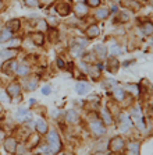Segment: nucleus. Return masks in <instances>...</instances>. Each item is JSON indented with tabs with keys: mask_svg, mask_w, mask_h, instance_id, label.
<instances>
[{
	"mask_svg": "<svg viewBox=\"0 0 153 155\" xmlns=\"http://www.w3.org/2000/svg\"><path fill=\"white\" fill-rule=\"evenodd\" d=\"M74 11H75L76 16L84 17V16H86V13H88V7H86L85 4H82V3H78L75 6V8H74Z\"/></svg>",
	"mask_w": 153,
	"mask_h": 155,
	"instance_id": "obj_8",
	"label": "nucleus"
},
{
	"mask_svg": "<svg viewBox=\"0 0 153 155\" xmlns=\"http://www.w3.org/2000/svg\"><path fill=\"white\" fill-rule=\"evenodd\" d=\"M143 31H145L146 35H152V32H153V27H152V24H150V22H146V24L143 25Z\"/></svg>",
	"mask_w": 153,
	"mask_h": 155,
	"instance_id": "obj_24",
	"label": "nucleus"
},
{
	"mask_svg": "<svg viewBox=\"0 0 153 155\" xmlns=\"http://www.w3.org/2000/svg\"><path fill=\"white\" fill-rule=\"evenodd\" d=\"M124 95H125V92H124V90H121V88H117V90L114 91V97L117 98V101H123V99H124Z\"/></svg>",
	"mask_w": 153,
	"mask_h": 155,
	"instance_id": "obj_20",
	"label": "nucleus"
},
{
	"mask_svg": "<svg viewBox=\"0 0 153 155\" xmlns=\"http://www.w3.org/2000/svg\"><path fill=\"white\" fill-rule=\"evenodd\" d=\"M111 52H114V53H121V49L118 48V46H111Z\"/></svg>",
	"mask_w": 153,
	"mask_h": 155,
	"instance_id": "obj_31",
	"label": "nucleus"
},
{
	"mask_svg": "<svg viewBox=\"0 0 153 155\" xmlns=\"http://www.w3.org/2000/svg\"><path fill=\"white\" fill-rule=\"evenodd\" d=\"M75 90L79 95H85L86 92H88V85L84 84V82H78V84L75 85Z\"/></svg>",
	"mask_w": 153,
	"mask_h": 155,
	"instance_id": "obj_14",
	"label": "nucleus"
},
{
	"mask_svg": "<svg viewBox=\"0 0 153 155\" xmlns=\"http://www.w3.org/2000/svg\"><path fill=\"white\" fill-rule=\"evenodd\" d=\"M20 92H21V85L18 84V82H13L11 85L7 88L8 97H13V98L17 97V95H20Z\"/></svg>",
	"mask_w": 153,
	"mask_h": 155,
	"instance_id": "obj_3",
	"label": "nucleus"
},
{
	"mask_svg": "<svg viewBox=\"0 0 153 155\" xmlns=\"http://www.w3.org/2000/svg\"><path fill=\"white\" fill-rule=\"evenodd\" d=\"M86 3H88V6H91V7H97V6L100 4V0H86Z\"/></svg>",
	"mask_w": 153,
	"mask_h": 155,
	"instance_id": "obj_25",
	"label": "nucleus"
},
{
	"mask_svg": "<svg viewBox=\"0 0 153 155\" xmlns=\"http://www.w3.org/2000/svg\"><path fill=\"white\" fill-rule=\"evenodd\" d=\"M36 85H38V80H36V78H32V80H31V81L27 84V88H28L29 91H32V90H35V88H36Z\"/></svg>",
	"mask_w": 153,
	"mask_h": 155,
	"instance_id": "obj_23",
	"label": "nucleus"
},
{
	"mask_svg": "<svg viewBox=\"0 0 153 155\" xmlns=\"http://www.w3.org/2000/svg\"><path fill=\"white\" fill-rule=\"evenodd\" d=\"M124 145V141L121 137H114L111 141H110V148L113 150V151H120L121 148Z\"/></svg>",
	"mask_w": 153,
	"mask_h": 155,
	"instance_id": "obj_4",
	"label": "nucleus"
},
{
	"mask_svg": "<svg viewBox=\"0 0 153 155\" xmlns=\"http://www.w3.org/2000/svg\"><path fill=\"white\" fill-rule=\"evenodd\" d=\"M20 27H21L20 21H18V20H11V21H8V22H7V27H6V28L10 29L11 32H14V31H18Z\"/></svg>",
	"mask_w": 153,
	"mask_h": 155,
	"instance_id": "obj_12",
	"label": "nucleus"
},
{
	"mask_svg": "<svg viewBox=\"0 0 153 155\" xmlns=\"http://www.w3.org/2000/svg\"><path fill=\"white\" fill-rule=\"evenodd\" d=\"M48 141H49V144H50V148H52L53 151H59L61 148V143H60V139H59V134H57L54 130L49 131Z\"/></svg>",
	"mask_w": 153,
	"mask_h": 155,
	"instance_id": "obj_1",
	"label": "nucleus"
},
{
	"mask_svg": "<svg viewBox=\"0 0 153 155\" xmlns=\"http://www.w3.org/2000/svg\"><path fill=\"white\" fill-rule=\"evenodd\" d=\"M102 119H103L105 124H111L113 123V119H111V116H110V113L107 110H102Z\"/></svg>",
	"mask_w": 153,
	"mask_h": 155,
	"instance_id": "obj_18",
	"label": "nucleus"
},
{
	"mask_svg": "<svg viewBox=\"0 0 153 155\" xmlns=\"http://www.w3.org/2000/svg\"><path fill=\"white\" fill-rule=\"evenodd\" d=\"M36 130L39 131V133H42V134H45V133L48 131V124H46V122H43V120H38L36 122Z\"/></svg>",
	"mask_w": 153,
	"mask_h": 155,
	"instance_id": "obj_17",
	"label": "nucleus"
},
{
	"mask_svg": "<svg viewBox=\"0 0 153 155\" xmlns=\"http://www.w3.org/2000/svg\"><path fill=\"white\" fill-rule=\"evenodd\" d=\"M0 99H3L4 102H8V101H10V97H8L6 92H0Z\"/></svg>",
	"mask_w": 153,
	"mask_h": 155,
	"instance_id": "obj_28",
	"label": "nucleus"
},
{
	"mask_svg": "<svg viewBox=\"0 0 153 155\" xmlns=\"http://www.w3.org/2000/svg\"><path fill=\"white\" fill-rule=\"evenodd\" d=\"M20 43H21V39H18V38H14V39H11V46H14V48L20 46Z\"/></svg>",
	"mask_w": 153,
	"mask_h": 155,
	"instance_id": "obj_27",
	"label": "nucleus"
},
{
	"mask_svg": "<svg viewBox=\"0 0 153 155\" xmlns=\"http://www.w3.org/2000/svg\"><path fill=\"white\" fill-rule=\"evenodd\" d=\"M32 39L36 45H43V41H45V35L42 32H36L32 35Z\"/></svg>",
	"mask_w": 153,
	"mask_h": 155,
	"instance_id": "obj_16",
	"label": "nucleus"
},
{
	"mask_svg": "<svg viewBox=\"0 0 153 155\" xmlns=\"http://www.w3.org/2000/svg\"><path fill=\"white\" fill-rule=\"evenodd\" d=\"M86 34H88L89 38H95V37H97V35L100 34V29H99L97 25H91V27L86 29Z\"/></svg>",
	"mask_w": 153,
	"mask_h": 155,
	"instance_id": "obj_11",
	"label": "nucleus"
},
{
	"mask_svg": "<svg viewBox=\"0 0 153 155\" xmlns=\"http://www.w3.org/2000/svg\"><path fill=\"white\" fill-rule=\"evenodd\" d=\"M117 66H118V61H117V59H113V57H111V59L109 60V67H110L109 70L111 71V73H114V71L117 70Z\"/></svg>",
	"mask_w": 153,
	"mask_h": 155,
	"instance_id": "obj_19",
	"label": "nucleus"
},
{
	"mask_svg": "<svg viewBox=\"0 0 153 155\" xmlns=\"http://www.w3.org/2000/svg\"><path fill=\"white\" fill-rule=\"evenodd\" d=\"M109 16V11H107V10H106V8H102V10H99V11L96 13V17L97 18H99V20H103V18H106V17Z\"/></svg>",
	"mask_w": 153,
	"mask_h": 155,
	"instance_id": "obj_22",
	"label": "nucleus"
},
{
	"mask_svg": "<svg viewBox=\"0 0 153 155\" xmlns=\"http://www.w3.org/2000/svg\"><path fill=\"white\" fill-rule=\"evenodd\" d=\"M17 73L20 74V76H25V74L29 73V69L27 66H18V67H17Z\"/></svg>",
	"mask_w": 153,
	"mask_h": 155,
	"instance_id": "obj_21",
	"label": "nucleus"
},
{
	"mask_svg": "<svg viewBox=\"0 0 153 155\" xmlns=\"http://www.w3.org/2000/svg\"><path fill=\"white\" fill-rule=\"evenodd\" d=\"M24 3L27 4V6H29V7H35V6H38L36 0H24Z\"/></svg>",
	"mask_w": 153,
	"mask_h": 155,
	"instance_id": "obj_26",
	"label": "nucleus"
},
{
	"mask_svg": "<svg viewBox=\"0 0 153 155\" xmlns=\"http://www.w3.org/2000/svg\"><path fill=\"white\" fill-rule=\"evenodd\" d=\"M56 10L59 11L60 16H67V14L71 11V7H70L68 3H59L56 6Z\"/></svg>",
	"mask_w": 153,
	"mask_h": 155,
	"instance_id": "obj_6",
	"label": "nucleus"
},
{
	"mask_svg": "<svg viewBox=\"0 0 153 155\" xmlns=\"http://www.w3.org/2000/svg\"><path fill=\"white\" fill-rule=\"evenodd\" d=\"M57 64H59V67H60V69H64V61H63V60H61V59H60V57H57Z\"/></svg>",
	"mask_w": 153,
	"mask_h": 155,
	"instance_id": "obj_30",
	"label": "nucleus"
},
{
	"mask_svg": "<svg viewBox=\"0 0 153 155\" xmlns=\"http://www.w3.org/2000/svg\"><path fill=\"white\" fill-rule=\"evenodd\" d=\"M95 52L99 55V56L103 59V57H106V55H107V49H106L105 45H96L95 46Z\"/></svg>",
	"mask_w": 153,
	"mask_h": 155,
	"instance_id": "obj_15",
	"label": "nucleus"
},
{
	"mask_svg": "<svg viewBox=\"0 0 153 155\" xmlns=\"http://www.w3.org/2000/svg\"><path fill=\"white\" fill-rule=\"evenodd\" d=\"M91 130L96 136H103L106 133V129L103 127V122H100V120H93V122H91Z\"/></svg>",
	"mask_w": 153,
	"mask_h": 155,
	"instance_id": "obj_2",
	"label": "nucleus"
},
{
	"mask_svg": "<svg viewBox=\"0 0 153 155\" xmlns=\"http://www.w3.org/2000/svg\"><path fill=\"white\" fill-rule=\"evenodd\" d=\"M50 92H52V91H50V87H49V85H46V87L42 88V94H43V95H49Z\"/></svg>",
	"mask_w": 153,
	"mask_h": 155,
	"instance_id": "obj_29",
	"label": "nucleus"
},
{
	"mask_svg": "<svg viewBox=\"0 0 153 155\" xmlns=\"http://www.w3.org/2000/svg\"><path fill=\"white\" fill-rule=\"evenodd\" d=\"M17 55V50H11V49H6V50H1L0 52V57L7 60V59H13V57Z\"/></svg>",
	"mask_w": 153,
	"mask_h": 155,
	"instance_id": "obj_10",
	"label": "nucleus"
},
{
	"mask_svg": "<svg viewBox=\"0 0 153 155\" xmlns=\"http://www.w3.org/2000/svg\"><path fill=\"white\" fill-rule=\"evenodd\" d=\"M4 148H6V151H8V152H16L17 141L13 139V137H10V139H7L4 141Z\"/></svg>",
	"mask_w": 153,
	"mask_h": 155,
	"instance_id": "obj_5",
	"label": "nucleus"
},
{
	"mask_svg": "<svg viewBox=\"0 0 153 155\" xmlns=\"http://www.w3.org/2000/svg\"><path fill=\"white\" fill-rule=\"evenodd\" d=\"M65 119H67V122L68 123H78L79 116H78V113H76L75 110H68L67 115H65Z\"/></svg>",
	"mask_w": 153,
	"mask_h": 155,
	"instance_id": "obj_9",
	"label": "nucleus"
},
{
	"mask_svg": "<svg viewBox=\"0 0 153 155\" xmlns=\"http://www.w3.org/2000/svg\"><path fill=\"white\" fill-rule=\"evenodd\" d=\"M17 67H18V64H17L16 61L11 59V60L6 61V63L3 64V71H4V73H11V71L17 70Z\"/></svg>",
	"mask_w": 153,
	"mask_h": 155,
	"instance_id": "obj_7",
	"label": "nucleus"
},
{
	"mask_svg": "<svg viewBox=\"0 0 153 155\" xmlns=\"http://www.w3.org/2000/svg\"><path fill=\"white\" fill-rule=\"evenodd\" d=\"M11 38H13V32L7 28H4L3 31H1V34H0V41L1 42H7V41H10Z\"/></svg>",
	"mask_w": 153,
	"mask_h": 155,
	"instance_id": "obj_13",
	"label": "nucleus"
},
{
	"mask_svg": "<svg viewBox=\"0 0 153 155\" xmlns=\"http://www.w3.org/2000/svg\"><path fill=\"white\" fill-rule=\"evenodd\" d=\"M59 155H64V154H59Z\"/></svg>",
	"mask_w": 153,
	"mask_h": 155,
	"instance_id": "obj_32",
	"label": "nucleus"
}]
</instances>
